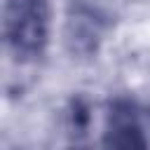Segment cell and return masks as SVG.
<instances>
[{"label": "cell", "instance_id": "cell-1", "mask_svg": "<svg viewBox=\"0 0 150 150\" xmlns=\"http://www.w3.org/2000/svg\"><path fill=\"white\" fill-rule=\"evenodd\" d=\"M49 38V2L47 0H7L5 2V40L21 56H40Z\"/></svg>", "mask_w": 150, "mask_h": 150}, {"label": "cell", "instance_id": "cell-2", "mask_svg": "<svg viewBox=\"0 0 150 150\" xmlns=\"http://www.w3.org/2000/svg\"><path fill=\"white\" fill-rule=\"evenodd\" d=\"M148 115H143L131 101H115L108 112L105 143L115 148H143L148 145Z\"/></svg>", "mask_w": 150, "mask_h": 150}]
</instances>
